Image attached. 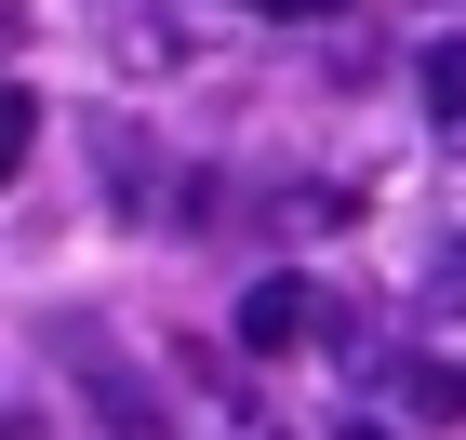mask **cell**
<instances>
[{"instance_id":"cell-1","label":"cell","mask_w":466,"mask_h":440,"mask_svg":"<svg viewBox=\"0 0 466 440\" xmlns=\"http://www.w3.org/2000/svg\"><path fill=\"white\" fill-rule=\"evenodd\" d=\"M320 333H347L320 281H293V267H280V281L240 293V347H253V361H293V347H320Z\"/></svg>"},{"instance_id":"cell-2","label":"cell","mask_w":466,"mask_h":440,"mask_svg":"<svg viewBox=\"0 0 466 440\" xmlns=\"http://www.w3.org/2000/svg\"><path fill=\"white\" fill-rule=\"evenodd\" d=\"M54 361H67L80 387L107 401V427H120V440H160V401L134 387V361H120V347H94V321H54Z\"/></svg>"},{"instance_id":"cell-3","label":"cell","mask_w":466,"mask_h":440,"mask_svg":"<svg viewBox=\"0 0 466 440\" xmlns=\"http://www.w3.org/2000/svg\"><path fill=\"white\" fill-rule=\"evenodd\" d=\"M387 401L413 414V427H453V414H466V373H440V361H400V373H387Z\"/></svg>"},{"instance_id":"cell-4","label":"cell","mask_w":466,"mask_h":440,"mask_svg":"<svg viewBox=\"0 0 466 440\" xmlns=\"http://www.w3.org/2000/svg\"><path fill=\"white\" fill-rule=\"evenodd\" d=\"M427 120L466 147V54H427Z\"/></svg>"},{"instance_id":"cell-5","label":"cell","mask_w":466,"mask_h":440,"mask_svg":"<svg viewBox=\"0 0 466 440\" xmlns=\"http://www.w3.org/2000/svg\"><path fill=\"white\" fill-rule=\"evenodd\" d=\"M440 293H453V307H466V240H453V254H440Z\"/></svg>"},{"instance_id":"cell-6","label":"cell","mask_w":466,"mask_h":440,"mask_svg":"<svg viewBox=\"0 0 466 440\" xmlns=\"http://www.w3.org/2000/svg\"><path fill=\"white\" fill-rule=\"evenodd\" d=\"M253 14H347V0H253Z\"/></svg>"}]
</instances>
